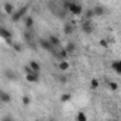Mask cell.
<instances>
[{
	"instance_id": "6da1fadb",
	"label": "cell",
	"mask_w": 121,
	"mask_h": 121,
	"mask_svg": "<svg viewBox=\"0 0 121 121\" xmlns=\"http://www.w3.org/2000/svg\"><path fill=\"white\" fill-rule=\"evenodd\" d=\"M63 7L70 11L73 16H80L83 13V9H82V4L79 1H73V0H66L63 1Z\"/></svg>"
},
{
	"instance_id": "7a4b0ae2",
	"label": "cell",
	"mask_w": 121,
	"mask_h": 121,
	"mask_svg": "<svg viewBox=\"0 0 121 121\" xmlns=\"http://www.w3.org/2000/svg\"><path fill=\"white\" fill-rule=\"evenodd\" d=\"M27 11H28V4H27V6H24V7H21L20 10H16V11L11 14V21H13V23L20 21V20L27 14Z\"/></svg>"
},
{
	"instance_id": "3957f363",
	"label": "cell",
	"mask_w": 121,
	"mask_h": 121,
	"mask_svg": "<svg viewBox=\"0 0 121 121\" xmlns=\"http://www.w3.org/2000/svg\"><path fill=\"white\" fill-rule=\"evenodd\" d=\"M38 42H39V47H41L42 49H45L47 52H51V54H54V55H58V52L55 51V47H54V45H52V44H51L48 39H45V38H41Z\"/></svg>"
},
{
	"instance_id": "277c9868",
	"label": "cell",
	"mask_w": 121,
	"mask_h": 121,
	"mask_svg": "<svg viewBox=\"0 0 121 121\" xmlns=\"http://www.w3.org/2000/svg\"><path fill=\"white\" fill-rule=\"evenodd\" d=\"M80 30L83 31L85 34H91V32H93V24H91V20H83L82 24H80Z\"/></svg>"
},
{
	"instance_id": "5b68a950",
	"label": "cell",
	"mask_w": 121,
	"mask_h": 121,
	"mask_svg": "<svg viewBox=\"0 0 121 121\" xmlns=\"http://www.w3.org/2000/svg\"><path fill=\"white\" fill-rule=\"evenodd\" d=\"M0 37L7 42V44H11V32L4 28V27H0Z\"/></svg>"
},
{
	"instance_id": "8992f818",
	"label": "cell",
	"mask_w": 121,
	"mask_h": 121,
	"mask_svg": "<svg viewBox=\"0 0 121 121\" xmlns=\"http://www.w3.org/2000/svg\"><path fill=\"white\" fill-rule=\"evenodd\" d=\"M93 14H94V17H101V16H104L106 14V7H103V6H100V4H97V6H94L93 9Z\"/></svg>"
},
{
	"instance_id": "52a82bcc",
	"label": "cell",
	"mask_w": 121,
	"mask_h": 121,
	"mask_svg": "<svg viewBox=\"0 0 121 121\" xmlns=\"http://www.w3.org/2000/svg\"><path fill=\"white\" fill-rule=\"evenodd\" d=\"M26 79H27V82H30V83H38L39 82V73H28V75H26Z\"/></svg>"
},
{
	"instance_id": "ba28073f",
	"label": "cell",
	"mask_w": 121,
	"mask_h": 121,
	"mask_svg": "<svg viewBox=\"0 0 121 121\" xmlns=\"http://www.w3.org/2000/svg\"><path fill=\"white\" fill-rule=\"evenodd\" d=\"M3 10H4V13L6 14H9V16H11L16 10H14V6L10 3V1H6L4 4H3Z\"/></svg>"
},
{
	"instance_id": "9c48e42d",
	"label": "cell",
	"mask_w": 121,
	"mask_h": 121,
	"mask_svg": "<svg viewBox=\"0 0 121 121\" xmlns=\"http://www.w3.org/2000/svg\"><path fill=\"white\" fill-rule=\"evenodd\" d=\"M111 69H113L117 75H120L121 76V59L113 60V62H111Z\"/></svg>"
},
{
	"instance_id": "30bf717a",
	"label": "cell",
	"mask_w": 121,
	"mask_h": 121,
	"mask_svg": "<svg viewBox=\"0 0 121 121\" xmlns=\"http://www.w3.org/2000/svg\"><path fill=\"white\" fill-rule=\"evenodd\" d=\"M47 39H48V41H49V42H51V44H52V45H54L55 48L60 45V39L58 38V37H56V35H49V37H48Z\"/></svg>"
},
{
	"instance_id": "8fae6325",
	"label": "cell",
	"mask_w": 121,
	"mask_h": 121,
	"mask_svg": "<svg viewBox=\"0 0 121 121\" xmlns=\"http://www.w3.org/2000/svg\"><path fill=\"white\" fill-rule=\"evenodd\" d=\"M11 101V96L7 93V91H1V96H0V103H10Z\"/></svg>"
},
{
	"instance_id": "7c38bea8",
	"label": "cell",
	"mask_w": 121,
	"mask_h": 121,
	"mask_svg": "<svg viewBox=\"0 0 121 121\" xmlns=\"http://www.w3.org/2000/svg\"><path fill=\"white\" fill-rule=\"evenodd\" d=\"M30 66H31V69H32L35 73H39V72H41V65H39V62H37V60H31Z\"/></svg>"
},
{
	"instance_id": "4fadbf2b",
	"label": "cell",
	"mask_w": 121,
	"mask_h": 121,
	"mask_svg": "<svg viewBox=\"0 0 121 121\" xmlns=\"http://www.w3.org/2000/svg\"><path fill=\"white\" fill-rule=\"evenodd\" d=\"M4 76H6L7 79H10V80H16V79H17V75H16L11 69H6V70H4Z\"/></svg>"
},
{
	"instance_id": "5bb4252c",
	"label": "cell",
	"mask_w": 121,
	"mask_h": 121,
	"mask_svg": "<svg viewBox=\"0 0 121 121\" xmlns=\"http://www.w3.org/2000/svg\"><path fill=\"white\" fill-rule=\"evenodd\" d=\"M75 30V27H73V24L72 23H68V24H65V27H63V32L66 34V35H70L72 32Z\"/></svg>"
},
{
	"instance_id": "9a60e30c",
	"label": "cell",
	"mask_w": 121,
	"mask_h": 121,
	"mask_svg": "<svg viewBox=\"0 0 121 121\" xmlns=\"http://www.w3.org/2000/svg\"><path fill=\"white\" fill-rule=\"evenodd\" d=\"M58 68H59L60 72H66V70L69 69V62H66V60H59Z\"/></svg>"
},
{
	"instance_id": "2e32d148",
	"label": "cell",
	"mask_w": 121,
	"mask_h": 121,
	"mask_svg": "<svg viewBox=\"0 0 121 121\" xmlns=\"http://www.w3.org/2000/svg\"><path fill=\"white\" fill-rule=\"evenodd\" d=\"M68 55H69V54L66 52V49H65V48H60L59 51H58V58H59V60H65Z\"/></svg>"
},
{
	"instance_id": "e0dca14e",
	"label": "cell",
	"mask_w": 121,
	"mask_h": 121,
	"mask_svg": "<svg viewBox=\"0 0 121 121\" xmlns=\"http://www.w3.org/2000/svg\"><path fill=\"white\" fill-rule=\"evenodd\" d=\"M32 26H34V20H32V17H31V16H27V17H26V28H27V30H31Z\"/></svg>"
},
{
	"instance_id": "ac0fdd59",
	"label": "cell",
	"mask_w": 121,
	"mask_h": 121,
	"mask_svg": "<svg viewBox=\"0 0 121 121\" xmlns=\"http://www.w3.org/2000/svg\"><path fill=\"white\" fill-rule=\"evenodd\" d=\"M65 49H66V52H68V54H73V52H75V49H76V45H75L73 42H69V44L65 47Z\"/></svg>"
},
{
	"instance_id": "d6986e66",
	"label": "cell",
	"mask_w": 121,
	"mask_h": 121,
	"mask_svg": "<svg viewBox=\"0 0 121 121\" xmlns=\"http://www.w3.org/2000/svg\"><path fill=\"white\" fill-rule=\"evenodd\" d=\"M70 99H72V94H70V93H63V94H60V103H68Z\"/></svg>"
},
{
	"instance_id": "ffe728a7",
	"label": "cell",
	"mask_w": 121,
	"mask_h": 121,
	"mask_svg": "<svg viewBox=\"0 0 121 121\" xmlns=\"http://www.w3.org/2000/svg\"><path fill=\"white\" fill-rule=\"evenodd\" d=\"M107 85H108L110 90H113V91H117V90H118V85H117L116 82H113V80H108V82H107Z\"/></svg>"
},
{
	"instance_id": "44dd1931",
	"label": "cell",
	"mask_w": 121,
	"mask_h": 121,
	"mask_svg": "<svg viewBox=\"0 0 121 121\" xmlns=\"http://www.w3.org/2000/svg\"><path fill=\"white\" fill-rule=\"evenodd\" d=\"M99 86H100V80L96 79V78H93V79L90 80V87L91 89H97Z\"/></svg>"
},
{
	"instance_id": "7402d4cb",
	"label": "cell",
	"mask_w": 121,
	"mask_h": 121,
	"mask_svg": "<svg viewBox=\"0 0 121 121\" xmlns=\"http://www.w3.org/2000/svg\"><path fill=\"white\" fill-rule=\"evenodd\" d=\"M76 121H87V117L83 111H79L78 116H76Z\"/></svg>"
},
{
	"instance_id": "603a6c76",
	"label": "cell",
	"mask_w": 121,
	"mask_h": 121,
	"mask_svg": "<svg viewBox=\"0 0 121 121\" xmlns=\"http://www.w3.org/2000/svg\"><path fill=\"white\" fill-rule=\"evenodd\" d=\"M21 101H23V106H24V107H28V106L31 104V99L28 97V96H23Z\"/></svg>"
},
{
	"instance_id": "cb8c5ba5",
	"label": "cell",
	"mask_w": 121,
	"mask_h": 121,
	"mask_svg": "<svg viewBox=\"0 0 121 121\" xmlns=\"http://www.w3.org/2000/svg\"><path fill=\"white\" fill-rule=\"evenodd\" d=\"M93 17H94V14H93V10H91V9L85 13V20H91Z\"/></svg>"
},
{
	"instance_id": "d4e9b609",
	"label": "cell",
	"mask_w": 121,
	"mask_h": 121,
	"mask_svg": "<svg viewBox=\"0 0 121 121\" xmlns=\"http://www.w3.org/2000/svg\"><path fill=\"white\" fill-rule=\"evenodd\" d=\"M13 48H14L16 52H21V51H23V45L18 44V42H14V44H13Z\"/></svg>"
},
{
	"instance_id": "484cf974",
	"label": "cell",
	"mask_w": 121,
	"mask_h": 121,
	"mask_svg": "<svg viewBox=\"0 0 121 121\" xmlns=\"http://www.w3.org/2000/svg\"><path fill=\"white\" fill-rule=\"evenodd\" d=\"M99 44H100V47H103V48H108V41L107 39H104V38H101L100 41H99Z\"/></svg>"
},
{
	"instance_id": "4316f807",
	"label": "cell",
	"mask_w": 121,
	"mask_h": 121,
	"mask_svg": "<svg viewBox=\"0 0 121 121\" xmlns=\"http://www.w3.org/2000/svg\"><path fill=\"white\" fill-rule=\"evenodd\" d=\"M24 39H26V41H28V42H31V39H32L31 32H28V31H26V32H24Z\"/></svg>"
},
{
	"instance_id": "83f0119b",
	"label": "cell",
	"mask_w": 121,
	"mask_h": 121,
	"mask_svg": "<svg viewBox=\"0 0 121 121\" xmlns=\"http://www.w3.org/2000/svg\"><path fill=\"white\" fill-rule=\"evenodd\" d=\"M24 70H26V75H28V73H34V70L31 69L30 65H26V66H24Z\"/></svg>"
},
{
	"instance_id": "f1b7e54d",
	"label": "cell",
	"mask_w": 121,
	"mask_h": 121,
	"mask_svg": "<svg viewBox=\"0 0 121 121\" xmlns=\"http://www.w3.org/2000/svg\"><path fill=\"white\" fill-rule=\"evenodd\" d=\"M58 80H59L60 83L63 85V83H66V78L63 76V75H59V78H58Z\"/></svg>"
},
{
	"instance_id": "f546056e",
	"label": "cell",
	"mask_w": 121,
	"mask_h": 121,
	"mask_svg": "<svg viewBox=\"0 0 121 121\" xmlns=\"http://www.w3.org/2000/svg\"><path fill=\"white\" fill-rule=\"evenodd\" d=\"M3 121H14V120H13V117H11V116H9V114H7V116H4V117H3Z\"/></svg>"
},
{
	"instance_id": "4dcf8cb0",
	"label": "cell",
	"mask_w": 121,
	"mask_h": 121,
	"mask_svg": "<svg viewBox=\"0 0 121 121\" xmlns=\"http://www.w3.org/2000/svg\"><path fill=\"white\" fill-rule=\"evenodd\" d=\"M110 121H118V120H117V118H114V120H110Z\"/></svg>"
},
{
	"instance_id": "1f68e13d",
	"label": "cell",
	"mask_w": 121,
	"mask_h": 121,
	"mask_svg": "<svg viewBox=\"0 0 121 121\" xmlns=\"http://www.w3.org/2000/svg\"><path fill=\"white\" fill-rule=\"evenodd\" d=\"M1 91H3V90H0V96H1Z\"/></svg>"
},
{
	"instance_id": "d6a6232c",
	"label": "cell",
	"mask_w": 121,
	"mask_h": 121,
	"mask_svg": "<svg viewBox=\"0 0 121 121\" xmlns=\"http://www.w3.org/2000/svg\"><path fill=\"white\" fill-rule=\"evenodd\" d=\"M1 121H3V120H1Z\"/></svg>"
}]
</instances>
